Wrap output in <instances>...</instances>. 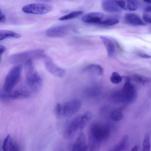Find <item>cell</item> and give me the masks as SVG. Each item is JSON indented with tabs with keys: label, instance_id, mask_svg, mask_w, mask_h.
Segmentation results:
<instances>
[{
	"label": "cell",
	"instance_id": "11",
	"mask_svg": "<svg viewBox=\"0 0 151 151\" xmlns=\"http://www.w3.org/2000/svg\"><path fill=\"white\" fill-rule=\"evenodd\" d=\"M104 17V15L102 13L91 12L84 15L82 17L81 20L86 23L98 24Z\"/></svg>",
	"mask_w": 151,
	"mask_h": 151
},
{
	"label": "cell",
	"instance_id": "6",
	"mask_svg": "<svg viewBox=\"0 0 151 151\" xmlns=\"http://www.w3.org/2000/svg\"><path fill=\"white\" fill-rule=\"evenodd\" d=\"M73 29V27L69 24H65L51 27L48 29L46 35L51 37H59L68 34Z\"/></svg>",
	"mask_w": 151,
	"mask_h": 151
},
{
	"label": "cell",
	"instance_id": "7",
	"mask_svg": "<svg viewBox=\"0 0 151 151\" xmlns=\"http://www.w3.org/2000/svg\"><path fill=\"white\" fill-rule=\"evenodd\" d=\"M81 116L74 118L70 122L64 133V137L68 139H71L74 136L79 129H80Z\"/></svg>",
	"mask_w": 151,
	"mask_h": 151
},
{
	"label": "cell",
	"instance_id": "38",
	"mask_svg": "<svg viewBox=\"0 0 151 151\" xmlns=\"http://www.w3.org/2000/svg\"><path fill=\"white\" fill-rule=\"evenodd\" d=\"M1 9H0V12H1Z\"/></svg>",
	"mask_w": 151,
	"mask_h": 151
},
{
	"label": "cell",
	"instance_id": "29",
	"mask_svg": "<svg viewBox=\"0 0 151 151\" xmlns=\"http://www.w3.org/2000/svg\"><path fill=\"white\" fill-rule=\"evenodd\" d=\"M54 115L57 118H60L62 116L61 105L58 103L55 105L53 109Z\"/></svg>",
	"mask_w": 151,
	"mask_h": 151
},
{
	"label": "cell",
	"instance_id": "13",
	"mask_svg": "<svg viewBox=\"0 0 151 151\" xmlns=\"http://www.w3.org/2000/svg\"><path fill=\"white\" fill-rule=\"evenodd\" d=\"M101 6L104 10L112 13H118L121 11V9L114 0H102Z\"/></svg>",
	"mask_w": 151,
	"mask_h": 151
},
{
	"label": "cell",
	"instance_id": "32",
	"mask_svg": "<svg viewBox=\"0 0 151 151\" xmlns=\"http://www.w3.org/2000/svg\"><path fill=\"white\" fill-rule=\"evenodd\" d=\"M138 55L141 58H143L149 59L151 58L150 55L146 53H138Z\"/></svg>",
	"mask_w": 151,
	"mask_h": 151
},
{
	"label": "cell",
	"instance_id": "2",
	"mask_svg": "<svg viewBox=\"0 0 151 151\" xmlns=\"http://www.w3.org/2000/svg\"><path fill=\"white\" fill-rule=\"evenodd\" d=\"M22 65L19 64L12 67L8 73L5 79L3 89L4 91L10 93L20 80Z\"/></svg>",
	"mask_w": 151,
	"mask_h": 151
},
{
	"label": "cell",
	"instance_id": "19",
	"mask_svg": "<svg viewBox=\"0 0 151 151\" xmlns=\"http://www.w3.org/2000/svg\"><path fill=\"white\" fill-rule=\"evenodd\" d=\"M86 70L97 76H101L104 73L102 67L101 65L97 64L90 65L87 67Z\"/></svg>",
	"mask_w": 151,
	"mask_h": 151
},
{
	"label": "cell",
	"instance_id": "3",
	"mask_svg": "<svg viewBox=\"0 0 151 151\" xmlns=\"http://www.w3.org/2000/svg\"><path fill=\"white\" fill-rule=\"evenodd\" d=\"M110 134V128L107 125L101 123L96 122L92 125L89 136L101 142L107 139Z\"/></svg>",
	"mask_w": 151,
	"mask_h": 151
},
{
	"label": "cell",
	"instance_id": "31",
	"mask_svg": "<svg viewBox=\"0 0 151 151\" xmlns=\"http://www.w3.org/2000/svg\"><path fill=\"white\" fill-rule=\"evenodd\" d=\"M142 17L145 22L148 24L151 23V17L150 15L147 14H144Z\"/></svg>",
	"mask_w": 151,
	"mask_h": 151
},
{
	"label": "cell",
	"instance_id": "16",
	"mask_svg": "<svg viewBox=\"0 0 151 151\" xmlns=\"http://www.w3.org/2000/svg\"><path fill=\"white\" fill-rule=\"evenodd\" d=\"M4 151H17L19 148L14 142L9 134L7 135L4 139L2 146Z\"/></svg>",
	"mask_w": 151,
	"mask_h": 151
},
{
	"label": "cell",
	"instance_id": "25",
	"mask_svg": "<svg viewBox=\"0 0 151 151\" xmlns=\"http://www.w3.org/2000/svg\"><path fill=\"white\" fill-rule=\"evenodd\" d=\"M83 13L81 11H75L72 12L59 19L61 21L68 20L76 18L81 15Z\"/></svg>",
	"mask_w": 151,
	"mask_h": 151
},
{
	"label": "cell",
	"instance_id": "30",
	"mask_svg": "<svg viewBox=\"0 0 151 151\" xmlns=\"http://www.w3.org/2000/svg\"><path fill=\"white\" fill-rule=\"evenodd\" d=\"M6 92L4 93L0 91V99L3 100H8L10 99L9 93Z\"/></svg>",
	"mask_w": 151,
	"mask_h": 151
},
{
	"label": "cell",
	"instance_id": "35",
	"mask_svg": "<svg viewBox=\"0 0 151 151\" xmlns=\"http://www.w3.org/2000/svg\"><path fill=\"white\" fill-rule=\"evenodd\" d=\"M145 11L147 12H150L151 11V7L150 6H148L145 7Z\"/></svg>",
	"mask_w": 151,
	"mask_h": 151
},
{
	"label": "cell",
	"instance_id": "28",
	"mask_svg": "<svg viewBox=\"0 0 151 151\" xmlns=\"http://www.w3.org/2000/svg\"><path fill=\"white\" fill-rule=\"evenodd\" d=\"M150 148V138L149 134H147L145 137L143 143V151H149Z\"/></svg>",
	"mask_w": 151,
	"mask_h": 151
},
{
	"label": "cell",
	"instance_id": "34",
	"mask_svg": "<svg viewBox=\"0 0 151 151\" xmlns=\"http://www.w3.org/2000/svg\"><path fill=\"white\" fill-rule=\"evenodd\" d=\"M6 50V48L5 46L0 45V60L2 54Z\"/></svg>",
	"mask_w": 151,
	"mask_h": 151
},
{
	"label": "cell",
	"instance_id": "8",
	"mask_svg": "<svg viewBox=\"0 0 151 151\" xmlns=\"http://www.w3.org/2000/svg\"><path fill=\"white\" fill-rule=\"evenodd\" d=\"M126 102L131 103L134 101L137 97V92L134 85L130 81L125 82L123 89Z\"/></svg>",
	"mask_w": 151,
	"mask_h": 151
},
{
	"label": "cell",
	"instance_id": "26",
	"mask_svg": "<svg viewBox=\"0 0 151 151\" xmlns=\"http://www.w3.org/2000/svg\"><path fill=\"white\" fill-rule=\"evenodd\" d=\"M91 117V113L89 111H87L81 116L80 130L83 129L87 123L90 120Z\"/></svg>",
	"mask_w": 151,
	"mask_h": 151
},
{
	"label": "cell",
	"instance_id": "15",
	"mask_svg": "<svg viewBox=\"0 0 151 151\" xmlns=\"http://www.w3.org/2000/svg\"><path fill=\"white\" fill-rule=\"evenodd\" d=\"M100 38L107 50L108 56L110 57H113L115 52V45L113 41L104 36H101Z\"/></svg>",
	"mask_w": 151,
	"mask_h": 151
},
{
	"label": "cell",
	"instance_id": "23",
	"mask_svg": "<svg viewBox=\"0 0 151 151\" xmlns=\"http://www.w3.org/2000/svg\"><path fill=\"white\" fill-rule=\"evenodd\" d=\"M119 21L115 17H109L103 19L98 24L104 26H111L119 23Z\"/></svg>",
	"mask_w": 151,
	"mask_h": 151
},
{
	"label": "cell",
	"instance_id": "4",
	"mask_svg": "<svg viewBox=\"0 0 151 151\" xmlns=\"http://www.w3.org/2000/svg\"><path fill=\"white\" fill-rule=\"evenodd\" d=\"M52 9L49 5L40 3H32L25 5L22 8L24 13L29 14H42L47 13Z\"/></svg>",
	"mask_w": 151,
	"mask_h": 151
},
{
	"label": "cell",
	"instance_id": "17",
	"mask_svg": "<svg viewBox=\"0 0 151 151\" xmlns=\"http://www.w3.org/2000/svg\"><path fill=\"white\" fill-rule=\"evenodd\" d=\"M9 95L11 99H22L27 98L29 97L30 93L27 91L18 90L9 93Z\"/></svg>",
	"mask_w": 151,
	"mask_h": 151
},
{
	"label": "cell",
	"instance_id": "33",
	"mask_svg": "<svg viewBox=\"0 0 151 151\" xmlns=\"http://www.w3.org/2000/svg\"><path fill=\"white\" fill-rule=\"evenodd\" d=\"M6 19V17L5 14L0 12V22H4Z\"/></svg>",
	"mask_w": 151,
	"mask_h": 151
},
{
	"label": "cell",
	"instance_id": "24",
	"mask_svg": "<svg viewBox=\"0 0 151 151\" xmlns=\"http://www.w3.org/2000/svg\"><path fill=\"white\" fill-rule=\"evenodd\" d=\"M111 98L112 100L116 103L126 102L124 96L122 91L115 92L112 94Z\"/></svg>",
	"mask_w": 151,
	"mask_h": 151
},
{
	"label": "cell",
	"instance_id": "18",
	"mask_svg": "<svg viewBox=\"0 0 151 151\" xmlns=\"http://www.w3.org/2000/svg\"><path fill=\"white\" fill-rule=\"evenodd\" d=\"M125 105L112 111L110 113L111 119L114 121L118 122L121 120L123 117V110Z\"/></svg>",
	"mask_w": 151,
	"mask_h": 151
},
{
	"label": "cell",
	"instance_id": "27",
	"mask_svg": "<svg viewBox=\"0 0 151 151\" xmlns=\"http://www.w3.org/2000/svg\"><path fill=\"white\" fill-rule=\"evenodd\" d=\"M111 81L114 84H118L122 82V78L117 72H113L110 78Z\"/></svg>",
	"mask_w": 151,
	"mask_h": 151
},
{
	"label": "cell",
	"instance_id": "14",
	"mask_svg": "<svg viewBox=\"0 0 151 151\" xmlns=\"http://www.w3.org/2000/svg\"><path fill=\"white\" fill-rule=\"evenodd\" d=\"M122 9L128 12H133L137 9L136 4L132 0H114Z\"/></svg>",
	"mask_w": 151,
	"mask_h": 151
},
{
	"label": "cell",
	"instance_id": "36",
	"mask_svg": "<svg viewBox=\"0 0 151 151\" xmlns=\"http://www.w3.org/2000/svg\"><path fill=\"white\" fill-rule=\"evenodd\" d=\"M139 149V146L137 145H135L132 149L131 151H137Z\"/></svg>",
	"mask_w": 151,
	"mask_h": 151
},
{
	"label": "cell",
	"instance_id": "5",
	"mask_svg": "<svg viewBox=\"0 0 151 151\" xmlns=\"http://www.w3.org/2000/svg\"><path fill=\"white\" fill-rule=\"evenodd\" d=\"M81 102L78 100L68 101L61 105L62 116L70 117L76 113L80 109Z\"/></svg>",
	"mask_w": 151,
	"mask_h": 151
},
{
	"label": "cell",
	"instance_id": "37",
	"mask_svg": "<svg viewBox=\"0 0 151 151\" xmlns=\"http://www.w3.org/2000/svg\"><path fill=\"white\" fill-rule=\"evenodd\" d=\"M145 2L149 3L150 4L151 3V0H143Z\"/></svg>",
	"mask_w": 151,
	"mask_h": 151
},
{
	"label": "cell",
	"instance_id": "20",
	"mask_svg": "<svg viewBox=\"0 0 151 151\" xmlns=\"http://www.w3.org/2000/svg\"><path fill=\"white\" fill-rule=\"evenodd\" d=\"M21 35L19 34L10 30H0V40L8 38H19Z\"/></svg>",
	"mask_w": 151,
	"mask_h": 151
},
{
	"label": "cell",
	"instance_id": "12",
	"mask_svg": "<svg viewBox=\"0 0 151 151\" xmlns=\"http://www.w3.org/2000/svg\"><path fill=\"white\" fill-rule=\"evenodd\" d=\"M88 148L85 135L83 133H81L71 149L73 151H85L87 150Z\"/></svg>",
	"mask_w": 151,
	"mask_h": 151
},
{
	"label": "cell",
	"instance_id": "1",
	"mask_svg": "<svg viewBox=\"0 0 151 151\" xmlns=\"http://www.w3.org/2000/svg\"><path fill=\"white\" fill-rule=\"evenodd\" d=\"M24 70L27 85L36 92L40 91L43 86V81L35 69L32 60L25 62Z\"/></svg>",
	"mask_w": 151,
	"mask_h": 151
},
{
	"label": "cell",
	"instance_id": "21",
	"mask_svg": "<svg viewBox=\"0 0 151 151\" xmlns=\"http://www.w3.org/2000/svg\"><path fill=\"white\" fill-rule=\"evenodd\" d=\"M128 141V136L127 135L124 136L120 142L114 147L113 150L122 151L127 148Z\"/></svg>",
	"mask_w": 151,
	"mask_h": 151
},
{
	"label": "cell",
	"instance_id": "9",
	"mask_svg": "<svg viewBox=\"0 0 151 151\" xmlns=\"http://www.w3.org/2000/svg\"><path fill=\"white\" fill-rule=\"evenodd\" d=\"M45 58V65L47 70L54 76L62 77L65 74V71L58 67L49 58L46 56Z\"/></svg>",
	"mask_w": 151,
	"mask_h": 151
},
{
	"label": "cell",
	"instance_id": "10",
	"mask_svg": "<svg viewBox=\"0 0 151 151\" xmlns=\"http://www.w3.org/2000/svg\"><path fill=\"white\" fill-rule=\"evenodd\" d=\"M124 20L125 22L130 25L136 26H144L145 23L138 15L132 12L125 14Z\"/></svg>",
	"mask_w": 151,
	"mask_h": 151
},
{
	"label": "cell",
	"instance_id": "22",
	"mask_svg": "<svg viewBox=\"0 0 151 151\" xmlns=\"http://www.w3.org/2000/svg\"><path fill=\"white\" fill-rule=\"evenodd\" d=\"M132 78L134 81L141 84H146L150 82V78L138 74L133 75Z\"/></svg>",
	"mask_w": 151,
	"mask_h": 151
}]
</instances>
